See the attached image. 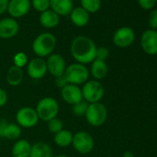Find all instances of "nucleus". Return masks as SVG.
Returning <instances> with one entry per match:
<instances>
[{
  "label": "nucleus",
  "mask_w": 157,
  "mask_h": 157,
  "mask_svg": "<svg viewBox=\"0 0 157 157\" xmlns=\"http://www.w3.org/2000/svg\"><path fill=\"white\" fill-rule=\"evenodd\" d=\"M96 48V44L91 38L80 35L72 40L70 53L77 63L86 65L92 63L95 59Z\"/></svg>",
  "instance_id": "nucleus-1"
},
{
  "label": "nucleus",
  "mask_w": 157,
  "mask_h": 157,
  "mask_svg": "<svg viewBox=\"0 0 157 157\" xmlns=\"http://www.w3.org/2000/svg\"><path fill=\"white\" fill-rule=\"evenodd\" d=\"M56 45V36L48 32L39 34L33 43V51L38 57L49 56L53 54Z\"/></svg>",
  "instance_id": "nucleus-2"
},
{
  "label": "nucleus",
  "mask_w": 157,
  "mask_h": 157,
  "mask_svg": "<svg viewBox=\"0 0 157 157\" xmlns=\"http://www.w3.org/2000/svg\"><path fill=\"white\" fill-rule=\"evenodd\" d=\"M63 76L69 84H74L77 86L83 85L89 81L90 70L85 65L76 62L67 67Z\"/></svg>",
  "instance_id": "nucleus-3"
},
{
  "label": "nucleus",
  "mask_w": 157,
  "mask_h": 157,
  "mask_svg": "<svg viewBox=\"0 0 157 157\" xmlns=\"http://www.w3.org/2000/svg\"><path fill=\"white\" fill-rule=\"evenodd\" d=\"M35 111L40 120L48 122L57 117L59 112L58 102L53 97H44L36 105Z\"/></svg>",
  "instance_id": "nucleus-4"
},
{
  "label": "nucleus",
  "mask_w": 157,
  "mask_h": 157,
  "mask_svg": "<svg viewBox=\"0 0 157 157\" xmlns=\"http://www.w3.org/2000/svg\"><path fill=\"white\" fill-rule=\"evenodd\" d=\"M108 112L106 106L101 102L89 104L85 114L86 121L93 127H101L107 119Z\"/></svg>",
  "instance_id": "nucleus-5"
},
{
  "label": "nucleus",
  "mask_w": 157,
  "mask_h": 157,
  "mask_svg": "<svg viewBox=\"0 0 157 157\" xmlns=\"http://www.w3.org/2000/svg\"><path fill=\"white\" fill-rule=\"evenodd\" d=\"M82 97L88 104L100 102L105 95L104 85L96 80L88 81L82 85Z\"/></svg>",
  "instance_id": "nucleus-6"
},
{
  "label": "nucleus",
  "mask_w": 157,
  "mask_h": 157,
  "mask_svg": "<svg viewBox=\"0 0 157 157\" xmlns=\"http://www.w3.org/2000/svg\"><path fill=\"white\" fill-rule=\"evenodd\" d=\"M72 146L78 153L87 154L94 150V140L89 132L81 130L73 134Z\"/></svg>",
  "instance_id": "nucleus-7"
},
{
  "label": "nucleus",
  "mask_w": 157,
  "mask_h": 157,
  "mask_svg": "<svg viewBox=\"0 0 157 157\" xmlns=\"http://www.w3.org/2000/svg\"><path fill=\"white\" fill-rule=\"evenodd\" d=\"M39 120L40 119L35 109L32 107H22L19 109L16 114L17 124L23 128H31L35 127Z\"/></svg>",
  "instance_id": "nucleus-8"
},
{
  "label": "nucleus",
  "mask_w": 157,
  "mask_h": 157,
  "mask_svg": "<svg viewBox=\"0 0 157 157\" xmlns=\"http://www.w3.org/2000/svg\"><path fill=\"white\" fill-rule=\"evenodd\" d=\"M135 40V33L129 27H121L117 29L113 35V43L119 48L130 46Z\"/></svg>",
  "instance_id": "nucleus-9"
},
{
  "label": "nucleus",
  "mask_w": 157,
  "mask_h": 157,
  "mask_svg": "<svg viewBox=\"0 0 157 157\" xmlns=\"http://www.w3.org/2000/svg\"><path fill=\"white\" fill-rule=\"evenodd\" d=\"M46 66H47V71L53 75L55 78H58L64 75L67 64L64 57L59 54H52L47 57Z\"/></svg>",
  "instance_id": "nucleus-10"
},
{
  "label": "nucleus",
  "mask_w": 157,
  "mask_h": 157,
  "mask_svg": "<svg viewBox=\"0 0 157 157\" xmlns=\"http://www.w3.org/2000/svg\"><path fill=\"white\" fill-rule=\"evenodd\" d=\"M47 72L46 61L42 57H34L27 64V73L33 80H41Z\"/></svg>",
  "instance_id": "nucleus-11"
},
{
  "label": "nucleus",
  "mask_w": 157,
  "mask_h": 157,
  "mask_svg": "<svg viewBox=\"0 0 157 157\" xmlns=\"http://www.w3.org/2000/svg\"><path fill=\"white\" fill-rule=\"evenodd\" d=\"M140 44L142 50L150 55H157V31L155 30H146L140 38Z\"/></svg>",
  "instance_id": "nucleus-12"
},
{
  "label": "nucleus",
  "mask_w": 157,
  "mask_h": 157,
  "mask_svg": "<svg viewBox=\"0 0 157 157\" xmlns=\"http://www.w3.org/2000/svg\"><path fill=\"white\" fill-rule=\"evenodd\" d=\"M61 96L67 104L71 105H74L83 100L82 89L77 85L69 83L61 89Z\"/></svg>",
  "instance_id": "nucleus-13"
},
{
  "label": "nucleus",
  "mask_w": 157,
  "mask_h": 157,
  "mask_svg": "<svg viewBox=\"0 0 157 157\" xmlns=\"http://www.w3.org/2000/svg\"><path fill=\"white\" fill-rule=\"evenodd\" d=\"M31 0H10L8 12L13 19L25 16L31 9Z\"/></svg>",
  "instance_id": "nucleus-14"
},
{
  "label": "nucleus",
  "mask_w": 157,
  "mask_h": 157,
  "mask_svg": "<svg viewBox=\"0 0 157 157\" xmlns=\"http://www.w3.org/2000/svg\"><path fill=\"white\" fill-rule=\"evenodd\" d=\"M20 31L18 21L13 18H5L0 21V38L10 39L15 37Z\"/></svg>",
  "instance_id": "nucleus-15"
},
{
  "label": "nucleus",
  "mask_w": 157,
  "mask_h": 157,
  "mask_svg": "<svg viewBox=\"0 0 157 157\" xmlns=\"http://www.w3.org/2000/svg\"><path fill=\"white\" fill-rule=\"evenodd\" d=\"M21 135V128L15 123H0V137L9 140H18Z\"/></svg>",
  "instance_id": "nucleus-16"
},
{
  "label": "nucleus",
  "mask_w": 157,
  "mask_h": 157,
  "mask_svg": "<svg viewBox=\"0 0 157 157\" xmlns=\"http://www.w3.org/2000/svg\"><path fill=\"white\" fill-rule=\"evenodd\" d=\"M50 8L59 17L67 16L73 10V0H50Z\"/></svg>",
  "instance_id": "nucleus-17"
},
{
  "label": "nucleus",
  "mask_w": 157,
  "mask_h": 157,
  "mask_svg": "<svg viewBox=\"0 0 157 157\" xmlns=\"http://www.w3.org/2000/svg\"><path fill=\"white\" fill-rule=\"evenodd\" d=\"M69 16L71 22L77 27H84L90 21V14L82 7L73 9Z\"/></svg>",
  "instance_id": "nucleus-18"
},
{
  "label": "nucleus",
  "mask_w": 157,
  "mask_h": 157,
  "mask_svg": "<svg viewBox=\"0 0 157 157\" xmlns=\"http://www.w3.org/2000/svg\"><path fill=\"white\" fill-rule=\"evenodd\" d=\"M41 25L46 29H54L60 22V17L52 10H47L41 13L39 17Z\"/></svg>",
  "instance_id": "nucleus-19"
},
{
  "label": "nucleus",
  "mask_w": 157,
  "mask_h": 157,
  "mask_svg": "<svg viewBox=\"0 0 157 157\" xmlns=\"http://www.w3.org/2000/svg\"><path fill=\"white\" fill-rule=\"evenodd\" d=\"M32 151V144L27 140H17L12 147V156L13 157H30Z\"/></svg>",
  "instance_id": "nucleus-20"
},
{
  "label": "nucleus",
  "mask_w": 157,
  "mask_h": 157,
  "mask_svg": "<svg viewBox=\"0 0 157 157\" xmlns=\"http://www.w3.org/2000/svg\"><path fill=\"white\" fill-rule=\"evenodd\" d=\"M91 75L96 81H100L105 78L108 73V66L105 61H102L99 59H94L92 62L91 66Z\"/></svg>",
  "instance_id": "nucleus-21"
},
{
  "label": "nucleus",
  "mask_w": 157,
  "mask_h": 157,
  "mask_svg": "<svg viewBox=\"0 0 157 157\" xmlns=\"http://www.w3.org/2000/svg\"><path fill=\"white\" fill-rule=\"evenodd\" d=\"M30 157H53V151L49 144L38 141L32 145Z\"/></svg>",
  "instance_id": "nucleus-22"
},
{
  "label": "nucleus",
  "mask_w": 157,
  "mask_h": 157,
  "mask_svg": "<svg viewBox=\"0 0 157 157\" xmlns=\"http://www.w3.org/2000/svg\"><path fill=\"white\" fill-rule=\"evenodd\" d=\"M23 77H24V74H23L22 68L13 65L8 70V73H7V82L10 86H12V87L19 86L22 82V81H23Z\"/></svg>",
  "instance_id": "nucleus-23"
},
{
  "label": "nucleus",
  "mask_w": 157,
  "mask_h": 157,
  "mask_svg": "<svg viewBox=\"0 0 157 157\" xmlns=\"http://www.w3.org/2000/svg\"><path fill=\"white\" fill-rule=\"evenodd\" d=\"M73 133L67 129H62L58 133L55 134V143L59 147H67L72 144Z\"/></svg>",
  "instance_id": "nucleus-24"
},
{
  "label": "nucleus",
  "mask_w": 157,
  "mask_h": 157,
  "mask_svg": "<svg viewBox=\"0 0 157 157\" xmlns=\"http://www.w3.org/2000/svg\"><path fill=\"white\" fill-rule=\"evenodd\" d=\"M80 1L82 4V8L85 10L89 14L95 13L101 9V0H80Z\"/></svg>",
  "instance_id": "nucleus-25"
},
{
  "label": "nucleus",
  "mask_w": 157,
  "mask_h": 157,
  "mask_svg": "<svg viewBox=\"0 0 157 157\" xmlns=\"http://www.w3.org/2000/svg\"><path fill=\"white\" fill-rule=\"evenodd\" d=\"M63 127H64L63 122L57 117H55V118H53V119H51V120H49L47 122L48 130L53 134H56L59 131H61L62 129H64Z\"/></svg>",
  "instance_id": "nucleus-26"
},
{
  "label": "nucleus",
  "mask_w": 157,
  "mask_h": 157,
  "mask_svg": "<svg viewBox=\"0 0 157 157\" xmlns=\"http://www.w3.org/2000/svg\"><path fill=\"white\" fill-rule=\"evenodd\" d=\"M72 106H73L72 111H73L74 115H76L78 117H82V116H85L87 109H88V106H89V104L86 101L82 100L80 103H78Z\"/></svg>",
  "instance_id": "nucleus-27"
},
{
  "label": "nucleus",
  "mask_w": 157,
  "mask_h": 157,
  "mask_svg": "<svg viewBox=\"0 0 157 157\" xmlns=\"http://www.w3.org/2000/svg\"><path fill=\"white\" fill-rule=\"evenodd\" d=\"M31 5L38 12H44L50 8V0H32Z\"/></svg>",
  "instance_id": "nucleus-28"
},
{
  "label": "nucleus",
  "mask_w": 157,
  "mask_h": 157,
  "mask_svg": "<svg viewBox=\"0 0 157 157\" xmlns=\"http://www.w3.org/2000/svg\"><path fill=\"white\" fill-rule=\"evenodd\" d=\"M13 62H14V66L19 67L21 68H22L24 66H26L28 64V56L25 53L23 52H19L17 53L14 57H13Z\"/></svg>",
  "instance_id": "nucleus-29"
},
{
  "label": "nucleus",
  "mask_w": 157,
  "mask_h": 157,
  "mask_svg": "<svg viewBox=\"0 0 157 157\" xmlns=\"http://www.w3.org/2000/svg\"><path fill=\"white\" fill-rule=\"evenodd\" d=\"M109 56V50L105 46H100L96 48L95 59H99L102 61H105Z\"/></svg>",
  "instance_id": "nucleus-30"
},
{
  "label": "nucleus",
  "mask_w": 157,
  "mask_h": 157,
  "mask_svg": "<svg viewBox=\"0 0 157 157\" xmlns=\"http://www.w3.org/2000/svg\"><path fill=\"white\" fill-rule=\"evenodd\" d=\"M148 22L151 30L157 31V10H154L150 13Z\"/></svg>",
  "instance_id": "nucleus-31"
},
{
  "label": "nucleus",
  "mask_w": 157,
  "mask_h": 157,
  "mask_svg": "<svg viewBox=\"0 0 157 157\" xmlns=\"http://www.w3.org/2000/svg\"><path fill=\"white\" fill-rule=\"evenodd\" d=\"M138 3L143 10H149L155 6L156 0H138Z\"/></svg>",
  "instance_id": "nucleus-32"
},
{
  "label": "nucleus",
  "mask_w": 157,
  "mask_h": 157,
  "mask_svg": "<svg viewBox=\"0 0 157 157\" xmlns=\"http://www.w3.org/2000/svg\"><path fill=\"white\" fill-rule=\"evenodd\" d=\"M8 100H9V96L7 92L4 89L0 88V107L5 106L8 103Z\"/></svg>",
  "instance_id": "nucleus-33"
},
{
  "label": "nucleus",
  "mask_w": 157,
  "mask_h": 157,
  "mask_svg": "<svg viewBox=\"0 0 157 157\" xmlns=\"http://www.w3.org/2000/svg\"><path fill=\"white\" fill-rule=\"evenodd\" d=\"M55 84L56 87H58L60 90L62 88H64L67 84V82L66 81V78L64 76H61V77H58V78H56L55 80Z\"/></svg>",
  "instance_id": "nucleus-34"
},
{
  "label": "nucleus",
  "mask_w": 157,
  "mask_h": 157,
  "mask_svg": "<svg viewBox=\"0 0 157 157\" xmlns=\"http://www.w3.org/2000/svg\"><path fill=\"white\" fill-rule=\"evenodd\" d=\"M10 0H0V15L4 14L8 10Z\"/></svg>",
  "instance_id": "nucleus-35"
},
{
  "label": "nucleus",
  "mask_w": 157,
  "mask_h": 157,
  "mask_svg": "<svg viewBox=\"0 0 157 157\" xmlns=\"http://www.w3.org/2000/svg\"><path fill=\"white\" fill-rule=\"evenodd\" d=\"M123 157H134V154L132 151H126L124 153H123Z\"/></svg>",
  "instance_id": "nucleus-36"
},
{
  "label": "nucleus",
  "mask_w": 157,
  "mask_h": 157,
  "mask_svg": "<svg viewBox=\"0 0 157 157\" xmlns=\"http://www.w3.org/2000/svg\"><path fill=\"white\" fill-rule=\"evenodd\" d=\"M55 157H69V156L65 155V154H60V155H57V156H55Z\"/></svg>",
  "instance_id": "nucleus-37"
}]
</instances>
